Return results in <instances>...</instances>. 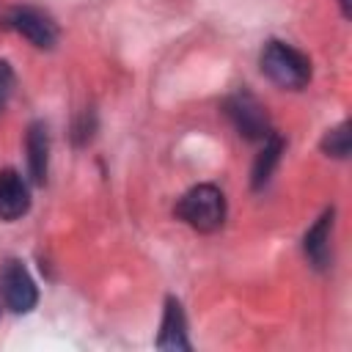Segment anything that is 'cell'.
<instances>
[{
    "instance_id": "obj_13",
    "label": "cell",
    "mask_w": 352,
    "mask_h": 352,
    "mask_svg": "<svg viewBox=\"0 0 352 352\" xmlns=\"http://www.w3.org/2000/svg\"><path fill=\"white\" fill-rule=\"evenodd\" d=\"M14 82H16V77H14L11 63L0 58V113L6 110V104H8L11 94H14Z\"/></svg>"
},
{
    "instance_id": "obj_14",
    "label": "cell",
    "mask_w": 352,
    "mask_h": 352,
    "mask_svg": "<svg viewBox=\"0 0 352 352\" xmlns=\"http://www.w3.org/2000/svg\"><path fill=\"white\" fill-rule=\"evenodd\" d=\"M341 3V14H344V19H349L352 16V11H349V0H338Z\"/></svg>"
},
{
    "instance_id": "obj_3",
    "label": "cell",
    "mask_w": 352,
    "mask_h": 352,
    "mask_svg": "<svg viewBox=\"0 0 352 352\" xmlns=\"http://www.w3.org/2000/svg\"><path fill=\"white\" fill-rule=\"evenodd\" d=\"M223 110H226L228 121L234 124V129L245 140H264L270 132H275L270 126L267 107L248 88H236L234 94H228L226 102H223Z\"/></svg>"
},
{
    "instance_id": "obj_5",
    "label": "cell",
    "mask_w": 352,
    "mask_h": 352,
    "mask_svg": "<svg viewBox=\"0 0 352 352\" xmlns=\"http://www.w3.org/2000/svg\"><path fill=\"white\" fill-rule=\"evenodd\" d=\"M3 25L11 28L14 33H19L22 38H28L38 50H52L58 44V25L52 22L50 14L38 11L33 6H16V8H11L6 14Z\"/></svg>"
},
{
    "instance_id": "obj_1",
    "label": "cell",
    "mask_w": 352,
    "mask_h": 352,
    "mask_svg": "<svg viewBox=\"0 0 352 352\" xmlns=\"http://www.w3.org/2000/svg\"><path fill=\"white\" fill-rule=\"evenodd\" d=\"M258 66L267 80H272L278 88H286V91H300L311 80L308 55L286 41H278V38H270L264 44V50L258 55Z\"/></svg>"
},
{
    "instance_id": "obj_4",
    "label": "cell",
    "mask_w": 352,
    "mask_h": 352,
    "mask_svg": "<svg viewBox=\"0 0 352 352\" xmlns=\"http://www.w3.org/2000/svg\"><path fill=\"white\" fill-rule=\"evenodd\" d=\"M0 294L8 311L30 314L38 302V289L19 258H6L0 267Z\"/></svg>"
},
{
    "instance_id": "obj_7",
    "label": "cell",
    "mask_w": 352,
    "mask_h": 352,
    "mask_svg": "<svg viewBox=\"0 0 352 352\" xmlns=\"http://www.w3.org/2000/svg\"><path fill=\"white\" fill-rule=\"evenodd\" d=\"M28 209H30L28 182L14 168H3L0 170V220L6 223L19 220Z\"/></svg>"
},
{
    "instance_id": "obj_6",
    "label": "cell",
    "mask_w": 352,
    "mask_h": 352,
    "mask_svg": "<svg viewBox=\"0 0 352 352\" xmlns=\"http://www.w3.org/2000/svg\"><path fill=\"white\" fill-rule=\"evenodd\" d=\"M157 349H170V352H187L192 344L187 338V319H184V308L176 297L165 300V311H162V324L157 333Z\"/></svg>"
},
{
    "instance_id": "obj_12",
    "label": "cell",
    "mask_w": 352,
    "mask_h": 352,
    "mask_svg": "<svg viewBox=\"0 0 352 352\" xmlns=\"http://www.w3.org/2000/svg\"><path fill=\"white\" fill-rule=\"evenodd\" d=\"M94 129H96V116H94V110H82V116L74 121V129H72L74 146H85V143L94 138Z\"/></svg>"
},
{
    "instance_id": "obj_9",
    "label": "cell",
    "mask_w": 352,
    "mask_h": 352,
    "mask_svg": "<svg viewBox=\"0 0 352 352\" xmlns=\"http://www.w3.org/2000/svg\"><path fill=\"white\" fill-rule=\"evenodd\" d=\"M333 217H336V209H324L319 214V220L305 231L302 236V250H305V258L311 261V267L316 270H327L330 264V231H333Z\"/></svg>"
},
{
    "instance_id": "obj_2",
    "label": "cell",
    "mask_w": 352,
    "mask_h": 352,
    "mask_svg": "<svg viewBox=\"0 0 352 352\" xmlns=\"http://www.w3.org/2000/svg\"><path fill=\"white\" fill-rule=\"evenodd\" d=\"M173 214L184 220L190 228L201 234H212L226 220V195L214 184H195L179 198Z\"/></svg>"
},
{
    "instance_id": "obj_8",
    "label": "cell",
    "mask_w": 352,
    "mask_h": 352,
    "mask_svg": "<svg viewBox=\"0 0 352 352\" xmlns=\"http://www.w3.org/2000/svg\"><path fill=\"white\" fill-rule=\"evenodd\" d=\"M25 151H28V176L33 184L47 182L50 170V132L44 121H33L25 135Z\"/></svg>"
},
{
    "instance_id": "obj_11",
    "label": "cell",
    "mask_w": 352,
    "mask_h": 352,
    "mask_svg": "<svg viewBox=\"0 0 352 352\" xmlns=\"http://www.w3.org/2000/svg\"><path fill=\"white\" fill-rule=\"evenodd\" d=\"M319 146H322V151H324L327 157L346 160V157H349V121H341L338 126L327 129Z\"/></svg>"
},
{
    "instance_id": "obj_10",
    "label": "cell",
    "mask_w": 352,
    "mask_h": 352,
    "mask_svg": "<svg viewBox=\"0 0 352 352\" xmlns=\"http://www.w3.org/2000/svg\"><path fill=\"white\" fill-rule=\"evenodd\" d=\"M261 143H264V146H261V151L256 154V162H253V170H250V184H253V190H261V187L270 182V176H272V170H275V165L280 162V154H283V138H280L278 132H270Z\"/></svg>"
}]
</instances>
